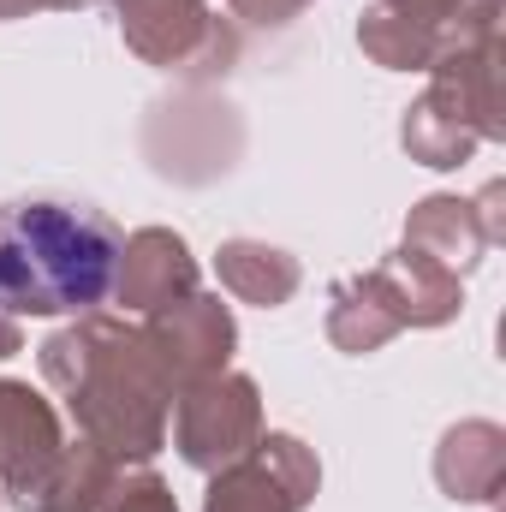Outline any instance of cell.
<instances>
[{"mask_svg":"<svg viewBox=\"0 0 506 512\" xmlns=\"http://www.w3.org/2000/svg\"><path fill=\"white\" fill-rule=\"evenodd\" d=\"M36 364L42 382L60 393L66 417L78 423V435L114 465H149L167 447L179 387L161 370L143 322L102 316V310L72 316L42 340Z\"/></svg>","mask_w":506,"mask_h":512,"instance_id":"obj_1","label":"cell"},{"mask_svg":"<svg viewBox=\"0 0 506 512\" xmlns=\"http://www.w3.org/2000/svg\"><path fill=\"white\" fill-rule=\"evenodd\" d=\"M126 233L66 197L0 203V310L6 316H90L114 298Z\"/></svg>","mask_w":506,"mask_h":512,"instance_id":"obj_2","label":"cell"},{"mask_svg":"<svg viewBox=\"0 0 506 512\" xmlns=\"http://www.w3.org/2000/svg\"><path fill=\"white\" fill-rule=\"evenodd\" d=\"M114 471L84 435H66L54 399L0 376V495L18 512H84Z\"/></svg>","mask_w":506,"mask_h":512,"instance_id":"obj_3","label":"cell"},{"mask_svg":"<svg viewBox=\"0 0 506 512\" xmlns=\"http://www.w3.org/2000/svg\"><path fill=\"white\" fill-rule=\"evenodd\" d=\"M262 441V393L245 370H215L173 393V447L191 471L215 477Z\"/></svg>","mask_w":506,"mask_h":512,"instance_id":"obj_4","label":"cell"},{"mask_svg":"<svg viewBox=\"0 0 506 512\" xmlns=\"http://www.w3.org/2000/svg\"><path fill=\"white\" fill-rule=\"evenodd\" d=\"M120 36L143 66L185 72V78H215L233 66L239 42L233 30L209 12V0H114Z\"/></svg>","mask_w":506,"mask_h":512,"instance_id":"obj_5","label":"cell"},{"mask_svg":"<svg viewBox=\"0 0 506 512\" xmlns=\"http://www.w3.org/2000/svg\"><path fill=\"white\" fill-rule=\"evenodd\" d=\"M316 489H322L316 447H304L286 429H262V441L245 459L209 477L203 512H304Z\"/></svg>","mask_w":506,"mask_h":512,"instance_id":"obj_6","label":"cell"},{"mask_svg":"<svg viewBox=\"0 0 506 512\" xmlns=\"http://www.w3.org/2000/svg\"><path fill=\"white\" fill-rule=\"evenodd\" d=\"M143 334L161 358V370L173 376V387H191L215 370H233V346H239V328H233V310L215 298V292H185L179 304H161L143 316Z\"/></svg>","mask_w":506,"mask_h":512,"instance_id":"obj_7","label":"cell"},{"mask_svg":"<svg viewBox=\"0 0 506 512\" xmlns=\"http://www.w3.org/2000/svg\"><path fill=\"white\" fill-rule=\"evenodd\" d=\"M197 256L173 227H137L120 245V268H114V298L126 304L131 316H149L161 304H179L185 292H197Z\"/></svg>","mask_w":506,"mask_h":512,"instance_id":"obj_8","label":"cell"},{"mask_svg":"<svg viewBox=\"0 0 506 512\" xmlns=\"http://www.w3.org/2000/svg\"><path fill=\"white\" fill-rule=\"evenodd\" d=\"M370 280H376L381 304L393 310L399 328H447V322L465 310L459 274H447L441 262L405 251V245H399L393 256H381L376 268H370Z\"/></svg>","mask_w":506,"mask_h":512,"instance_id":"obj_9","label":"cell"},{"mask_svg":"<svg viewBox=\"0 0 506 512\" xmlns=\"http://www.w3.org/2000/svg\"><path fill=\"white\" fill-rule=\"evenodd\" d=\"M435 483L447 501L489 507L506 483V429L489 417H465L441 435L435 447Z\"/></svg>","mask_w":506,"mask_h":512,"instance_id":"obj_10","label":"cell"},{"mask_svg":"<svg viewBox=\"0 0 506 512\" xmlns=\"http://www.w3.org/2000/svg\"><path fill=\"white\" fill-rule=\"evenodd\" d=\"M405 251L429 256V262H441L447 274H471L483 251H495L489 245V233H483V215H477V203L471 197H453V191H435V197H423V203H411V215H405Z\"/></svg>","mask_w":506,"mask_h":512,"instance_id":"obj_11","label":"cell"},{"mask_svg":"<svg viewBox=\"0 0 506 512\" xmlns=\"http://www.w3.org/2000/svg\"><path fill=\"white\" fill-rule=\"evenodd\" d=\"M215 274H221V292H233L239 304H256V310H280L304 286L298 256L262 245V239H227L215 251Z\"/></svg>","mask_w":506,"mask_h":512,"instance_id":"obj_12","label":"cell"},{"mask_svg":"<svg viewBox=\"0 0 506 512\" xmlns=\"http://www.w3.org/2000/svg\"><path fill=\"white\" fill-rule=\"evenodd\" d=\"M405 328L393 322V310L381 304L376 280L370 274H346V280H334V292H328V340L340 346V352H352V358H370L381 352L387 340H399Z\"/></svg>","mask_w":506,"mask_h":512,"instance_id":"obj_13","label":"cell"},{"mask_svg":"<svg viewBox=\"0 0 506 512\" xmlns=\"http://www.w3.org/2000/svg\"><path fill=\"white\" fill-rule=\"evenodd\" d=\"M376 6L393 12V18H405V24L435 30L447 48L501 36V0H376Z\"/></svg>","mask_w":506,"mask_h":512,"instance_id":"obj_14","label":"cell"},{"mask_svg":"<svg viewBox=\"0 0 506 512\" xmlns=\"http://www.w3.org/2000/svg\"><path fill=\"white\" fill-rule=\"evenodd\" d=\"M84 512H179V501L149 465H114Z\"/></svg>","mask_w":506,"mask_h":512,"instance_id":"obj_15","label":"cell"},{"mask_svg":"<svg viewBox=\"0 0 506 512\" xmlns=\"http://www.w3.org/2000/svg\"><path fill=\"white\" fill-rule=\"evenodd\" d=\"M233 6V18H245V24H262V30H280V24H292L310 0H227Z\"/></svg>","mask_w":506,"mask_h":512,"instance_id":"obj_16","label":"cell"},{"mask_svg":"<svg viewBox=\"0 0 506 512\" xmlns=\"http://www.w3.org/2000/svg\"><path fill=\"white\" fill-rule=\"evenodd\" d=\"M477 203V215H483V233H489V245H501L506 239V215H501V203H506V191L501 185H489L483 197H471Z\"/></svg>","mask_w":506,"mask_h":512,"instance_id":"obj_17","label":"cell"},{"mask_svg":"<svg viewBox=\"0 0 506 512\" xmlns=\"http://www.w3.org/2000/svg\"><path fill=\"white\" fill-rule=\"evenodd\" d=\"M90 0H0V24L6 18H30V12H84Z\"/></svg>","mask_w":506,"mask_h":512,"instance_id":"obj_18","label":"cell"},{"mask_svg":"<svg viewBox=\"0 0 506 512\" xmlns=\"http://www.w3.org/2000/svg\"><path fill=\"white\" fill-rule=\"evenodd\" d=\"M18 352H24V322L0 310V364H6V358H18Z\"/></svg>","mask_w":506,"mask_h":512,"instance_id":"obj_19","label":"cell"}]
</instances>
